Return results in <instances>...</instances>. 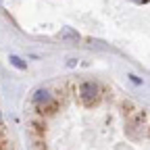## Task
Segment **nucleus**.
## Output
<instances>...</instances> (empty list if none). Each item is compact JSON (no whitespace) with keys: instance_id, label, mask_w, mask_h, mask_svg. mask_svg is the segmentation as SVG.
<instances>
[{"instance_id":"nucleus-1","label":"nucleus","mask_w":150,"mask_h":150,"mask_svg":"<svg viewBox=\"0 0 150 150\" xmlns=\"http://www.w3.org/2000/svg\"><path fill=\"white\" fill-rule=\"evenodd\" d=\"M79 92H81V98L83 100H92V98H96V94H98V86L94 81H83L81 88H79Z\"/></svg>"},{"instance_id":"nucleus-2","label":"nucleus","mask_w":150,"mask_h":150,"mask_svg":"<svg viewBox=\"0 0 150 150\" xmlns=\"http://www.w3.org/2000/svg\"><path fill=\"white\" fill-rule=\"evenodd\" d=\"M61 38H63V40H71V42H79V33H77V31H73L71 27L61 29Z\"/></svg>"},{"instance_id":"nucleus-3","label":"nucleus","mask_w":150,"mask_h":150,"mask_svg":"<svg viewBox=\"0 0 150 150\" xmlns=\"http://www.w3.org/2000/svg\"><path fill=\"white\" fill-rule=\"evenodd\" d=\"M33 100H35V102H48V100H50V94H48L46 90H38V92L33 94Z\"/></svg>"},{"instance_id":"nucleus-4","label":"nucleus","mask_w":150,"mask_h":150,"mask_svg":"<svg viewBox=\"0 0 150 150\" xmlns=\"http://www.w3.org/2000/svg\"><path fill=\"white\" fill-rule=\"evenodd\" d=\"M8 61H11V65H13V67L21 69V71H23V69L27 67V65H25V63H23L21 59H19V56H15V54H11V56H8Z\"/></svg>"},{"instance_id":"nucleus-5","label":"nucleus","mask_w":150,"mask_h":150,"mask_svg":"<svg viewBox=\"0 0 150 150\" xmlns=\"http://www.w3.org/2000/svg\"><path fill=\"white\" fill-rule=\"evenodd\" d=\"M0 144H11V140H8V138H0ZM0 150H8V148H2V146H0Z\"/></svg>"},{"instance_id":"nucleus-6","label":"nucleus","mask_w":150,"mask_h":150,"mask_svg":"<svg viewBox=\"0 0 150 150\" xmlns=\"http://www.w3.org/2000/svg\"><path fill=\"white\" fill-rule=\"evenodd\" d=\"M0 127H2V115H0Z\"/></svg>"}]
</instances>
